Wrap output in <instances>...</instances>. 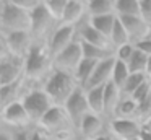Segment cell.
<instances>
[{
  "label": "cell",
  "mask_w": 151,
  "mask_h": 140,
  "mask_svg": "<svg viewBox=\"0 0 151 140\" xmlns=\"http://www.w3.org/2000/svg\"><path fill=\"white\" fill-rule=\"evenodd\" d=\"M135 140H140V139H135Z\"/></svg>",
  "instance_id": "45"
},
{
  "label": "cell",
  "mask_w": 151,
  "mask_h": 140,
  "mask_svg": "<svg viewBox=\"0 0 151 140\" xmlns=\"http://www.w3.org/2000/svg\"><path fill=\"white\" fill-rule=\"evenodd\" d=\"M96 65H98L96 62L86 60V59L78 65V68L75 70L73 77H75V80H76V83H78L80 88H83V90H86V88H88L89 81H91V78H93V73H94Z\"/></svg>",
  "instance_id": "22"
},
{
  "label": "cell",
  "mask_w": 151,
  "mask_h": 140,
  "mask_svg": "<svg viewBox=\"0 0 151 140\" xmlns=\"http://www.w3.org/2000/svg\"><path fill=\"white\" fill-rule=\"evenodd\" d=\"M86 16H88V2H83V0H68L65 15H63L60 25L75 26L81 20H85Z\"/></svg>",
  "instance_id": "15"
},
{
  "label": "cell",
  "mask_w": 151,
  "mask_h": 140,
  "mask_svg": "<svg viewBox=\"0 0 151 140\" xmlns=\"http://www.w3.org/2000/svg\"><path fill=\"white\" fill-rule=\"evenodd\" d=\"M67 3H68V0H44L46 10L50 13V16H52L54 20H57L59 23L62 21L63 15H65Z\"/></svg>",
  "instance_id": "30"
},
{
  "label": "cell",
  "mask_w": 151,
  "mask_h": 140,
  "mask_svg": "<svg viewBox=\"0 0 151 140\" xmlns=\"http://www.w3.org/2000/svg\"><path fill=\"white\" fill-rule=\"evenodd\" d=\"M120 21L124 23L125 29H127L128 36H130L132 44H137L138 41H141V39H145L146 36H150V26H148L140 16L120 18Z\"/></svg>",
  "instance_id": "17"
},
{
  "label": "cell",
  "mask_w": 151,
  "mask_h": 140,
  "mask_svg": "<svg viewBox=\"0 0 151 140\" xmlns=\"http://www.w3.org/2000/svg\"><path fill=\"white\" fill-rule=\"evenodd\" d=\"M115 15V0H88V16Z\"/></svg>",
  "instance_id": "21"
},
{
  "label": "cell",
  "mask_w": 151,
  "mask_h": 140,
  "mask_svg": "<svg viewBox=\"0 0 151 140\" xmlns=\"http://www.w3.org/2000/svg\"><path fill=\"white\" fill-rule=\"evenodd\" d=\"M140 18L151 26V0H140Z\"/></svg>",
  "instance_id": "35"
},
{
  "label": "cell",
  "mask_w": 151,
  "mask_h": 140,
  "mask_svg": "<svg viewBox=\"0 0 151 140\" xmlns=\"http://www.w3.org/2000/svg\"><path fill=\"white\" fill-rule=\"evenodd\" d=\"M106 124H109V120L106 117L89 112L83 119V122L80 124L76 133L81 137V140H98L102 133L109 130V125H106Z\"/></svg>",
  "instance_id": "13"
},
{
  "label": "cell",
  "mask_w": 151,
  "mask_h": 140,
  "mask_svg": "<svg viewBox=\"0 0 151 140\" xmlns=\"http://www.w3.org/2000/svg\"><path fill=\"white\" fill-rule=\"evenodd\" d=\"M81 47H83V57H85L86 60L96 62V64L106 60V59L115 57V51H112V49L96 47V46H89V44H86V42H81Z\"/></svg>",
  "instance_id": "23"
},
{
  "label": "cell",
  "mask_w": 151,
  "mask_h": 140,
  "mask_svg": "<svg viewBox=\"0 0 151 140\" xmlns=\"http://www.w3.org/2000/svg\"><path fill=\"white\" fill-rule=\"evenodd\" d=\"M85 60L83 57V47L81 42L75 41L72 46L65 49L63 52H60L59 55L54 57V70L65 72V73H75V70L78 68V65Z\"/></svg>",
  "instance_id": "10"
},
{
  "label": "cell",
  "mask_w": 151,
  "mask_h": 140,
  "mask_svg": "<svg viewBox=\"0 0 151 140\" xmlns=\"http://www.w3.org/2000/svg\"><path fill=\"white\" fill-rule=\"evenodd\" d=\"M122 98V91L115 86L114 83H109L106 86V94H104V117L107 120L114 119L115 117V112H117V107L120 104Z\"/></svg>",
  "instance_id": "19"
},
{
  "label": "cell",
  "mask_w": 151,
  "mask_h": 140,
  "mask_svg": "<svg viewBox=\"0 0 151 140\" xmlns=\"http://www.w3.org/2000/svg\"><path fill=\"white\" fill-rule=\"evenodd\" d=\"M115 15L119 18L140 16V0H115Z\"/></svg>",
  "instance_id": "24"
},
{
  "label": "cell",
  "mask_w": 151,
  "mask_h": 140,
  "mask_svg": "<svg viewBox=\"0 0 151 140\" xmlns=\"http://www.w3.org/2000/svg\"><path fill=\"white\" fill-rule=\"evenodd\" d=\"M2 120H4V127L10 130L28 129V127L34 125L31 122L29 114H28L23 101H15V103L8 104L7 107H4L2 109Z\"/></svg>",
  "instance_id": "9"
},
{
  "label": "cell",
  "mask_w": 151,
  "mask_h": 140,
  "mask_svg": "<svg viewBox=\"0 0 151 140\" xmlns=\"http://www.w3.org/2000/svg\"><path fill=\"white\" fill-rule=\"evenodd\" d=\"M24 83H26V80L0 86V106H2V109L7 107L8 104L15 103V101L23 99L24 93H26V91H24Z\"/></svg>",
  "instance_id": "18"
},
{
  "label": "cell",
  "mask_w": 151,
  "mask_h": 140,
  "mask_svg": "<svg viewBox=\"0 0 151 140\" xmlns=\"http://www.w3.org/2000/svg\"><path fill=\"white\" fill-rule=\"evenodd\" d=\"M146 65H148V55H145L143 52H140L137 49L133 57H132V60L128 62V70H130V73L146 75Z\"/></svg>",
  "instance_id": "29"
},
{
  "label": "cell",
  "mask_w": 151,
  "mask_h": 140,
  "mask_svg": "<svg viewBox=\"0 0 151 140\" xmlns=\"http://www.w3.org/2000/svg\"><path fill=\"white\" fill-rule=\"evenodd\" d=\"M117 18H119L117 15H104V16H96V18H89V20H91L93 28L98 29L99 33H102L107 38H111V33L115 26Z\"/></svg>",
  "instance_id": "25"
},
{
  "label": "cell",
  "mask_w": 151,
  "mask_h": 140,
  "mask_svg": "<svg viewBox=\"0 0 151 140\" xmlns=\"http://www.w3.org/2000/svg\"><path fill=\"white\" fill-rule=\"evenodd\" d=\"M138 114V104L137 101H133L132 98L124 96L117 107V112H115V117H130V119H137Z\"/></svg>",
  "instance_id": "28"
},
{
  "label": "cell",
  "mask_w": 151,
  "mask_h": 140,
  "mask_svg": "<svg viewBox=\"0 0 151 140\" xmlns=\"http://www.w3.org/2000/svg\"><path fill=\"white\" fill-rule=\"evenodd\" d=\"M23 104L26 107L29 119L34 125H39L41 120L46 117V114L54 107V103L50 101L49 94L44 91V88H28L23 96Z\"/></svg>",
  "instance_id": "6"
},
{
  "label": "cell",
  "mask_w": 151,
  "mask_h": 140,
  "mask_svg": "<svg viewBox=\"0 0 151 140\" xmlns=\"http://www.w3.org/2000/svg\"><path fill=\"white\" fill-rule=\"evenodd\" d=\"M135 51H137L135 44L128 42V44H125V46H122V47L115 49V60H119V62H122V64L128 65V62L132 60Z\"/></svg>",
  "instance_id": "32"
},
{
  "label": "cell",
  "mask_w": 151,
  "mask_h": 140,
  "mask_svg": "<svg viewBox=\"0 0 151 140\" xmlns=\"http://www.w3.org/2000/svg\"><path fill=\"white\" fill-rule=\"evenodd\" d=\"M0 140H13L12 139V132L8 129H2V133H0Z\"/></svg>",
  "instance_id": "40"
},
{
  "label": "cell",
  "mask_w": 151,
  "mask_h": 140,
  "mask_svg": "<svg viewBox=\"0 0 151 140\" xmlns=\"http://www.w3.org/2000/svg\"><path fill=\"white\" fill-rule=\"evenodd\" d=\"M109 132H112L120 140H135L140 139L143 132V124L138 119L130 117H114L109 120Z\"/></svg>",
  "instance_id": "11"
},
{
  "label": "cell",
  "mask_w": 151,
  "mask_h": 140,
  "mask_svg": "<svg viewBox=\"0 0 151 140\" xmlns=\"http://www.w3.org/2000/svg\"><path fill=\"white\" fill-rule=\"evenodd\" d=\"M109 39H111V44H112V47H114V49H119V47H122V46H125V44L130 42V36H128V33H127V29H125L124 23L120 21V18H117L115 26H114V29H112L111 38H109Z\"/></svg>",
  "instance_id": "26"
},
{
  "label": "cell",
  "mask_w": 151,
  "mask_h": 140,
  "mask_svg": "<svg viewBox=\"0 0 151 140\" xmlns=\"http://www.w3.org/2000/svg\"><path fill=\"white\" fill-rule=\"evenodd\" d=\"M98 140H120V139H117V137H115L114 133L109 132V130H107V132H104V133H102V135L99 137Z\"/></svg>",
  "instance_id": "39"
},
{
  "label": "cell",
  "mask_w": 151,
  "mask_h": 140,
  "mask_svg": "<svg viewBox=\"0 0 151 140\" xmlns=\"http://www.w3.org/2000/svg\"><path fill=\"white\" fill-rule=\"evenodd\" d=\"M63 107H65L67 114H68L70 120H72V124L75 125L76 130H78L80 124L83 122V119L91 112L88 99H86V91L83 90V88H78V90L72 94V98L67 101V104Z\"/></svg>",
  "instance_id": "12"
},
{
  "label": "cell",
  "mask_w": 151,
  "mask_h": 140,
  "mask_svg": "<svg viewBox=\"0 0 151 140\" xmlns=\"http://www.w3.org/2000/svg\"><path fill=\"white\" fill-rule=\"evenodd\" d=\"M135 47H137L140 52H143L145 55L150 57V55H151V36H146L145 39L138 41L137 44H135Z\"/></svg>",
  "instance_id": "37"
},
{
  "label": "cell",
  "mask_w": 151,
  "mask_h": 140,
  "mask_svg": "<svg viewBox=\"0 0 151 140\" xmlns=\"http://www.w3.org/2000/svg\"><path fill=\"white\" fill-rule=\"evenodd\" d=\"M2 44H4L2 52H8L15 57L26 59L34 42L29 33H2Z\"/></svg>",
  "instance_id": "8"
},
{
  "label": "cell",
  "mask_w": 151,
  "mask_h": 140,
  "mask_svg": "<svg viewBox=\"0 0 151 140\" xmlns=\"http://www.w3.org/2000/svg\"><path fill=\"white\" fill-rule=\"evenodd\" d=\"M50 140H54V139H50Z\"/></svg>",
  "instance_id": "46"
},
{
  "label": "cell",
  "mask_w": 151,
  "mask_h": 140,
  "mask_svg": "<svg viewBox=\"0 0 151 140\" xmlns=\"http://www.w3.org/2000/svg\"><path fill=\"white\" fill-rule=\"evenodd\" d=\"M143 127H145V129H148V130H151V117L146 120V122H143Z\"/></svg>",
  "instance_id": "43"
},
{
  "label": "cell",
  "mask_w": 151,
  "mask_h": 140,
  "mask_svg": "<svg viewBox=\"0 0 151 140\" xmlns=\"http://www.w3.org/2000/svg\"><path fill=\"white\" fill-rule=\"evenodd\" d=\"M114 64H115V57L106 59L102 62H98L94 68V73L93 78L89 81L88 88H96V86H106V85L111 83L112 80V70H114ZM86 88V90H88Z\"/></svg>",
  "instance_id": "16"
},
{
  "label": "cell",
  "mask_w": 151,
  "mask_h": 140,
  "mask_svg": "<svg viewBox=\"0 0 151 140\" xmlns=\"http://www.w3.org/2000/svg\"><path fill=\"white\" fill-rule=\"evenodd\" d=\"M50 139H52V137H50L46 130H42L39 125H34L33 132H31V140H50Z\"/></svg>",
  "instance_id": "38"
},
{
  "label": "cell",
  "mask_w": 151,
  "mask_h": 140,
  "mask_svg": "<svg viewBox=\"0 0 151 140\" xmlns=\"http://www.w3.org/2000/svg\"><path fill=\"white\" fill-rule=\"evenodd\" d=\"M140 140H151V130H148V129L143 127V132H141V135H140Z\"/></svg>",
  "instance_id": "41"
},
{
  "label": "cell",
  "mask_w": 151,
  "mask_h": 140,
  "mask_svg": "<svg viewBox=\"0 0 151 140\" xmlns=\"http://www.w3.org/2000/svg\"><path fill=\"white\" fill-rule=\"evenodd\" d=\"M107 86V85H106ZM106 86H96V88H88L86 91V99H88L89 109L91 112L99 114L104 117V94H106Z\"/></svg>",
  "instance_id": "20"
},
{
  "label": "cell",
  "mask_w": 151,
  "mask_h": 140,
  "mask_svg": "<svg viewBox=\"0 0 151 140\" xmlns=\"http://www.w3.org/2000/svg\"><path fill=\"white\" fill-rule=\"evenodd\" d=\"M150 36H151V26H150Z\"/></svg>",
  "instance_id": "44"
},
{
  "label": "cell",
  "mask_w": 151,
  "mask_h": 140,
  "mask_svg": "<svg viewBox=\"0 0 151 140\" xmlns=\"http://www.w3.org/2000/svg\"><path fill=\"white\" fill-rule=\"evenodd\" d=\"M130 70H128V65L122 64V62L115 60L114 64V70H112V80L111 83H114L115 86L119 88V90L122 91V88L125 86V83H127V80L130 78Z\"/></svg>",
  "instance_id": "27"
},
{
  "label": "cell",
  "mask_w": 151,
  "mask_h": 140,
  "mask_svg": "<svg viewBox=\"0 0 151 140\" xmlns=\"http://www.w3.org/2000/svg\"><path fill=\"white\" fill-rule=\"evenodd\" d=\"M24 80V59L2 52L0 59V86Z\"/></svg>",
  "instance_id": "7"
},
{
  "label": "cell",
  "mask_w": 151,
  "mask_h": 140,
  "mask_svg": "<svg viewBox=\"0 0 151 140\" xmlns=\"http://www.w3.org/2000/svg\"><path fill=\"white\" fill-rule=\"evenodd\" d=\"M7 129V127H5ZM34 125L33 127H28V129H15V130H10L12 132V139L13 140H31V132H33Z\"/></svg>",
  "instance_id": "36"
},
{
  "label": "cell",
  "mask_w": 151,
  "mask_h": 140,
  "mask_svg": "<svg viewBox=\"0 0 151 140\" xmlns=\"http://www.w3.org/2000/svg\"><path fill=\"white\" fill-rule=\"evenodd\" d=\"M42 88L47 94H49L50 101L54 106H65L67 101L72 98V94L78 90V83H76L75 77L72 73H65V72L52 70V73L46 78L42 83Z\"/></svg>",
  "instance_id": "2"
},
{
  "label": "cell",
  "mask_w": 151,
  "mask_h": 140,
  "mask_svg": "<svg viewBox=\"0 0 151 140\" xmlns=\"http://www.w3.org/2000/svg\"><path fill=\"white\" fill-rule=\"evenodd\" d=\"M137 104H138L137 119L143 124V122H146V120L151 117V94L146 98V99H143L141 103H137Z\"/></svg>",
  "instance_id": "33"
},
{
  "label": "cell",
  "mask_w": 151,
  "mask_h": 140,
  "mask_svg": "<svg viewBox=\"0 0 151 140\" xmlns=\"http://www.w3.org/2000/svg\"><path fill=\"white\" fill-rule=\"evenodd\" d=\"M60 26L57 20L50 16V13L44 7V0L34 12H31V29L29 34L33 38L34 44H49V39Z\"/></svg>",
  "instance_id": "5"
},
{
  "label": "cell",
  "mask_w": 151,
  "mask_h": 140,
  "mask_svg": "<svg viewBox=\"0 0 151 140\" xmlns=\"http://www.w3.org/2000/svg\"><path fill=\"white\" fill-rule=\"evenodd\" d=\"M150 94H151V78H146V80L140 85V88L132 94V99L137 101V103H141V101L146 99Z\"/></svg>",
  "instance_id": "34"
},
{
  "label": "cell",
  "mask_w": 151,
  "mask_h": 140,
  "mask_svg": "<svg viewBox=\"0 0 151 140\" xmlns=\"http://www.w3.org/2000/svg\"><path fill=\"white\" fill-rule=\"evenodd\" d=\"M76 39V33H75V26H67V25H60L55 29V33L52 34V38L49 39V47L52 57L59 55L60 52H63L68 46H72Z\"/></svg>",
  "instance_id": "14"
},
{
  "label": "cell",
  "mask_w": 151,
  "mask_h": 140,
  "mask_svg": "<svg viewBox=\"0 0 151 140\" xmlns=\"http://www.w3.org/2000/svg\"><path fill=\"white\" fill-rule=\"evenodd\" d=\"M146 75H137V73H132L130 78L127 80V83H125V86L122 88V94L127 98H132V94L135 93V91L140 88V85L143 83L145 80H146Z\"/></svg>",
  "instance_id": "31"
},
{
  "label": "cell",
  "mask_w": 151,
  "mask_h": 140,
  "mask_svg": "<svg viewBox=\"0 0 151 140\" xmlns=\"http://www.w3.org/2000/svg\"><path fill=\"white\" fill-rule=\"evenodd\" d=\"M146 77L151 78V55L148 57V65H146Z\"/></svg>",
  "instance_id": "42"
},
{
  "label": "cell",
  "mask_w": 151,
  "mask_h": 140,
  "mask_svg": "<svg viewBox=\"0 0 151 140\" xmlns=\"http://www.w3.org/2000/svg\"><path fill=\"white\" fill-rule=\"evenodd\" d=\"M31 12L15 5L13 0H0V31L2 33H29Z\"/></svg>",
  "instance_id": "3"
},
{
  "label": "cell",
  "mask_w": 151,
  "mask_h": 140,
  "mask_svg": "<svg viewBox=\"0 0 151 140\" xmlns=\"http://www.w3.org/2000/svg\"><path fill=\"white\" fill-rule=\"evenodd\" d=\"M54 70V57L46 44H33L24 59V78L28 81H46Z\"/></svg>",
  "instance_id": "1"
},
{
  "label": "cell",
  "mask_w": 151,
  "mask_h": 140,
  "mask_svg": "<svg viewBox=\"0 0 151 140\" xmlns=\"http://www.w3.org/2000/svg\"><path fill=\"white\" fill-rule=\"evenodd\" d=\"M39 127L42 130H46L54 140H68L76 132L75 125L70 120L65 107H62V106H54L46 114V117L41 120Z\"/></svg>",
  "instance_id": "4"
}]
</instances>
